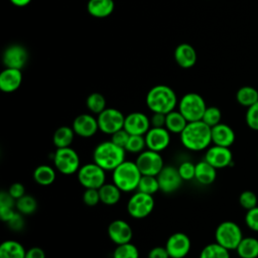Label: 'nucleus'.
<instances>
[{
  "label": "nucleus",
  "instance_id": "obj_1",
  "mask_svg": "<svg viewBox=\"0 0 258 258\" xmlns=\"http://www.w3.org/2000/svg\"><path fill=\"white\" fill-rule=\"evenodd\" d=\"M182 146L189 151H202L208 149L212 143V128L204 121L188 122L179 134Z\"/></svg>",
  "mask_w": 258,
  "mask_h": 258
},
{
  "label": "nucleus",
  "instance_id": "obj_2",
  "mask_svg": "<svg viewBox=\"0 0 258 258\" xmlns=\"http://www.w3.org/2000/svg\"><path fill=\"white\" fill-rule=\"evenodd\" d=\"M126 156V150L111 140L99 143L93 151V161L106 171H113Z\"/></svg>",
  "mask_w": 258,
  "mask_h": 258
},
{
  "label": "nucleus",
  "instance_id": "obj_3",
  "mask_svg": "<svg viewBox=\"0 0 258 258\" xmlns=\"http://www.w3.org/2000/svg\"><path fill=\"white\" fill-rule=\"evenodd\" d=\"M146 105L152 113L167 114L173 111L177 105V97L174 91L165 85L152 87L146 95Z\"/></svg>",
  "mask_w": 258,
  "mask_h": 258
},
{
  "label": "nucleus",
  "instance_id": "obj_4",
  "mask_svg": "<svg viewBox=\"0 0 258 258\" xmlns=\"http://www.w3.org/2000/svg\"><path fill=\"white\" fill-rule=\"evenodd\" d=\"M112 172V181L122 192L137 190L142 174L135 161L124 160Z\"/></svg>",
  "mask_w": 258,
  "mask_h": 258
},
{
  "label": "nucleus",
  "instance_id": "obj_5",
  "mask_svg": "<svg viewBox=\"0 0 258 258\" xmlns=\"http://www.w3.org/2000/svg\"><path fill=\"white\" fill-rule=\"evenodd\" d=\"M215 239L218 244L230 250H236L243 239V233L238 224L233 221H225L218 225L215 231Z\"/></svg>",
  "mask_w": 258,
  "mask_h": 258
},
{
  "label": "nucleus",
  "instance_id": "obj_6",
  "mask_svg": "<svg viewBox=\"0 0 258 258\" xmlns=\"http://www.w3.org/2000/svg\"><path fill=\"white\" fill-rule=\"evenodd\" d=\"M207 109L204 98L197 93H187L178 101V111L187 122L202 120Z\"/></svg>",
  "mask_w": 258,
  "mask_h": 258
},
{
  "label": "nucleus",
  "instance_id": "obj_7",
  "mask_svg": "<svg viewBox=\"0 0 258 258\" xmlns=\"http://www.w3.org/2000/svg\"><path fill=\"white\" fill-rule=\"evenodd\" d=\"M52 161L56 170L64 175L77 173L81 167L80 156L72 147L56 148L52 155Z\"/></svg>",
  "mask_w": 258,
  "mask_h": 258
},
{
  "label": "nucleus",
  "instance_id": "obj_8",
  "mask_svg": "<svg viewBox=\"0 0 258 258\" xmlns=\"http://www.w3.org/2000/svg\"><path fill=\"white\" fill-rule=\"evenodd\" d=\"M77 176L80 184L85 188L99 189L104 183H106V170L94 161L81 165L77 172Z\"/></svg>",
  "mask_w": 258,
  "mask_h": 258
},
{
  "label": "nucleus",
  "instance_id": "obj_9",
  "mask_svg": "<svg viewBox=\"0 0 258 258\" xmlns=\"http://www.w3.org/2000/svg\"><path fill=\"white\" fill-rule=\"evenodd\" d=\"M154 206L153 196L136 190L128 200L127 212L132 218L140 220L148 217L152 213Z\"/></svg>",
  "mask_w": 258,
  "mask_h": 258
},
{
  "label": "nucleus",
  "instance_id": "obj_10",
  "mask_svg": "<svg viewBox=\"0 0 258 258\" xmlns=\"http://www.w3.org/2000/svg\"><path fill=\"white\" fill-rule=\"evenodd\" d=\"M135 162L142 175L157 176V174L164 167V161L160 155V152L147 148L138 154Z\"/></svg>",
  "mask_w": 258,
  "mask_h": 258
},
{
  "label": "nucleus",
  "instance_id": "obj_11",
  "mask_svg": "<svg viewBox=\"0 0 258 258\" xmlns=\"http://www.w3.org/2000/svg\"><path fill=\"white\" fill-rule=\"evenodd\" d=\"M124 120L125 116L123 113L115 108H106L97 117L99 130L108 135H112L122 129L124 127Z\"/></svg>",
  "mask_w": 258,
  "mask_h": 258
},
{
  "label": "nucleus",
  "instance_id": "obj_12",
  "mask_svg": "<svg viewBox=\"0 0 258 258\" xmlns=\"http://www.w3.org/2000/svg\"><path fill=\"white\" fill-rule=\"evenodd\" d=\"M164 247L170 258H184L190 251L191 241L185 233L176 232L168 237Z\"/></svg>",
  "mask_w": 258,
  "mask_h": 258
},
{
  "label": "nucleus",
  "instance_id": "obj_13",
  "mask_svg": "<svg viewBox=\"0 0 258 258\" xmlns=\"http://www.w3.org/2000/svg\"><path fill=\"white\" fill-rule=\"evenodd\" d=\"M156 177L159 183V189L164 194L176 191L183 181L178 173L177 167L173 165H164Z\"/></svg>",
  "mask_w": 258,
  "mask_h": 258
},
{
  "label": "nucleus",
  "instance_id": "obj_14",
  "mask_svg": "<svg viewBox=\"0 0 258 258\" xmlns=\"http://www.w3.org/2000/svg\"><path fill=\"white\" fill-rule=\"evenodd\" d=\"M146 148L161 152L170 144V132L165 127H151L144 135Z\"/></svg>",
  "mask_w": 258,
  "mask_h": 258
},
{
  "label": "nucleus",
  "instance_id": "obj_15",
  "mask_svg": "<svg viewBox=\"0 0 258 258\" xmlns=\"http://www.w3.org/2000/svg\"><path fill=\"white\" fill-rule=\"evenodd\" d=\"M204 159L215 168L221 169L232 164L233 154L230 150V147H224L214 144L207 149Z\"/></svg>",
  "mask_w": 258,
  "mask_h": 258
},
{
  "label": "nucleus",
  "instance_id": "obj_16",
  "mask_svg": "<svg viewBox=\"0 0 258 258\" xmlns=\"http://www.w3.org/2000/svg\"><path fill=\"white\" fill-rule=\"evenodd\" d=\"M123 128L130 135H145L151 128L150 118L142 112H132L125 116Z\"/></svg>",
  "mask_w": 258,
  "mask_h": 258
},
{
  "label": "nucleus",
  "instance_id": "obj_17",
  "mask_svg": "<svg viewBox=\"0 0 258 258\" xmlns=\"http://www.w3.org/2000/svg\"><path fill=\"white\" fill-rule=\"evenodd\" d=\"M108 236L116 245L129 243L133 237V231L129 223L124 220L117 219L112 221L108 226Z\"/></svg>",
  "mask_w": 258,
  "mask_h": 258
},
{
  "label": "nucleus",
  "instance_id": "obj_18",
  "mask_svg": "<svg viewBox=\"0 0 258 258\" xmlns=\"http://www.w3.org/2000/svg\"><path fill=\"white\" fill-rule=\"evenodd\" d=\"M2 59L6 68L21 70L27 62L28 52L20 44H11L5 48Z\"/></svg>",
  "mask_w": 258,
  "mask_h": 258
},
{
  "label": "nucleus",
  "instance_id": "obj_19",
  "mask_svg": "<svg viewBox=\"0 0 258 258\" xmlns=\"http://www.w3.org/2000/svg\"><path fill=\"white\" fill-rule=\"evenodd\" d=\"M72 128L76 135L83 138L93 137L98 131H100L97 118L91 114L78 115L73 121Z\"/></svg>",
  "mask_w": 258,
  "mask_h": 258
},
{
  "label": "nucleus",
  "instance_id": "obj_20",
  "mask_svg": "<svg viewBox=\"0 0 258 258\" xmlns=\"http://www.w3.org/2000/svg\"><path fill=\"white\" fill-rule=\"evenodd\" d=\"M22 82L21 70L6 68L0 74V90L4 93L16 91Z\"/></svg>",
  "mask_w": 258,
  "mask_h": 258
},
{
  "label": "nucleus",
  "instance_id": "obj_21",
  "mask_svg": "<svg viewBox=\"0 0 258 258\" xmlns=\"http://www.w3.org/2000/svg\"><path fill=\"white\" fill-rule=\"evenodd\" d=\"M234 130L225 123H219L212 127V143L219 146L230 147L235 141Z\"/></svg>",
  "mask_w": 258,
  "mask_h": 258
},
{
  "label": "nucleus",
  "instance_id": "obj_22",
  "mask_svg": "<svg viewBox=\"0 0 258 258\" xmlns=\"http://www.w3.org/2000/svg\"><path fill=\"white\" fill-rule=\"evenodd\" d=\"M174 59L183 69H189L197 61L196 49L188 43H181L174 50Z\"/></svg>",
  "mask_w": 258,
  "mask_h": 258
},
{
  "label": "nucleus",
  "instance_id": "obj_23",
  "mask_svg": "<svg viewBox=\"0 0 258 258\" xmlns=\"http://www.w3.org/2000/svg\"><path fill=\"white\" fill-rule=\"evenodd\" d=\"M217 178V168L211 165L208 161L201 160L196 163L195 179L202 185H210Z\"/></svg>",
  "mask_w": 258,
  "mask_h": 258
},
{
  "label": "nucleus",
  "instance_id": "obj_24",
  "mask_svg": "<svg viewBox=\"0 0 258 258\" xmlns=\"http://www.w3.org/2000/svg\"><path fill=\"white\" fill-rule=\"evenodd\" d=\"M115 4L113 0H89L87 8L88 12L97 18L109 16L114 10Z\"/></svg>",
  "mask_w": 258,
  "mask_h": 258
},
{
  "label": "nucleus",
  "instance_id": "obj_25",
  "mask_svg": "<svg viewBox=\"0 0 258 258\" xmlns=\"http://www.w3.org/2000/svg\"><path fill=\"white\" fill-rule=\"evenodd\" d=\"M26 250L15 240H6L0 245V258H25Z\"/></svg>",
  "mask_w": 258,
  "mask_h": 258
},
{
  "label": "nucleus",
  "instance_id": "obj_26",
  "mask_svg": "<svg viewBox=\"0 0 258 258\" xmlns=\"http://www.w3.org/2000/svg\"><path fill=\"white\" fill-rule=\"evenodd\" d=\"M99 195L101 203L107 206H114L120 201L122 191L115 183L106 182L99 188Z\"/></svg>",
  "mask_w": 258,
  "mask_h": 258
},
{
  "label": "nucleus",
  "instance_id": "obj_27",
  "mask_svg": "<svg viewBox=\"0 0 258 258\" xmlns=\"http://www.w3.org/2000/svg\"><path fill=\"white\" fill-rule=\"evenodd\" d=\"M75 131L72 127L60 126L58 127L52 135V143L56 148L71 147L75 139Z\"/></svg>",
  "mask_w": 258,
  "mask_h": 258
},
{
  "label": "nucleus",
  "instance_id": "obj_28",
  "mask_svg": "<svg viewBox=\"0 0 258 258\" xmlns=\"http://www.w3.org/2000/svg\"><path fill=\"white\" fill-rule=\"evenodd\" d=\"M56 177V172L53 167L47 164L38 165L33 171L34 181L42 186L50 185L54 182Z\"/></svg>",
  "mask_w": 258,
  "mask_h": 258
},
{
  "label": "nucleus",
  "instance_id": "obj_29",
  "mask_svg": "<svg viewBox=\"0 0 258 258\" xmlns=\"http://www.w3.org/2000/svg\"><path fill=\"white\" fill-rule=\"evenodd\" d=\"M16 200L13 199L8 191L0 192V219L3 222H8L16 213Z\"/></svg>",
  "mask_w": 258,
  "mask_h": 258
},
{
  "label": "nucleus",
  "instance_id": "obj_30",
  "mask_svg": "<svg viewBox=\"0 0 258 258\" xmlns=\"http://www.w3.org/2000/svg\"><path fill=\"white\" fill-rule=\"evenodd\" d=\"M236 252L240 258H257L258 240L254 237H243Z\"/></svg>",
  "mask_w": 258,
  "mask_h": 258
},
{
  "label": "nucleus",
  "instance_id": "obj_31",
  "mask_svg": "<svg viewBox=\"0 0 258 258\" xmlns=\"http://www.w3.org/2000/svg\"><path fill=\"white\" fill-rule=\"evenodd\" d=\"M187 123L186 119L178 110H173L166 114L165 128L172 134H180Z\"/></svg>",
  "mask_w": 258,
  "mask_h": 258
},
{
  "label": "nucleus",
  "instance_id": "obj_32",
  "mask_svg": "<svg viewBox=\"0 0 258 258\" xmlns=\"http://www.w3.org/2000/svg\"><path fill=\"white\" fill-rule=\"evenodd\" d=\"M236 99L240 105L249 108L258 102V91L250 86L241 87L237 91Z\"/></svg>",
  "mask_w": 258,
  "mask_h": 258
},
{
  "label": "nucleus",
  "instance_id": "obj_33",
  "mask_svg": "<svg viewBox=\"0 0 258 258\" xmlns=\"http://www.w3.org/2000/svg\"><path fill=\"white\" fill-rule=\"evenodd\" d=\"M199 258H230V253L228 249L215 242L206 245L202 249Z\"/></svg>",
  "mask_w": 258,
  "mask_h": 258
},
{
  "label": "nucleus",
  "instance_id": "obj_34",
  "mask_svg": "<svg viewBox=\"0 0 258 258\" xmlns=\"http://www.w3.org/2000/svg\"><path fill=\"white\" fill-rule=\"evenodd\" d=\"M37 209L36 200L30 195H24L20 199L16 200V211L24 216L33 214Z\"/></svg>",
  "mask_w": 258,
  "mask_h": 258
},
{
  "label": "nucleus",
  "instance_id": "obj_35",
  "mask_svg": "<svg viewBox=\"0 0 258 258\" xmlns=\"http://www.w3.org/2000/svg\"><path fill=\"white\" fill-rule=\"evenodd\" d=\"M137 190L153 196L158 190H160L157 177L154 175H142L138 183Z\"/></svg>",
  "mask_w": 258,
  "mask_h": 258
},
{
  "label": "nucleus",
  "instance_id": "obj_36",
  "mask_svg": "<svg viewBox=\"0 0 258 258\" xmlns=\"http://www.w3.org/2000/svg\"><path fill=\"white\" fill-rule=\"evenodd\" d=\"M87 108L94 114L99 115L106 109V99L100 93H92L86 100Z\"/></svg>",
  "mask_w": 258,
  "mask_h": 258
},
{
  "label": "nucleus",
  "instance_id": "obj_37",
  "mask_svg": "<svg viewBox=\"0 0 258 258\" xmlns=\"http://www.w3.org/2000/svg\"><path fill=\"white\" fill-rule=\"evenodd\" d=\"M112 258H139V250L131 242L117 245L113 251Z\"/></svg>",
  "mask_w": 258,
  "mask_h": 258
},
{
  "label": "nucleus",
  "instance_id": "obj_38",
  "mask_svg": "<svg viewBox=\"0 0 258 258\" xmlns=\"http://www.w3.org/2000/svg\"><path fill=\"white\" fill-rule=\"evenodd\" d=\"M146 149V142L144 135H130L125 146L126 152L139 154Z\"/></svg>",
  "mask_w": 258,
  "mask_h": 258
},
{
  "label": "nucleus",
  "instance_id": "obj_39",
  "mask_svg": "<svg viewBox=\"0 0 258 258\" xmlns=\"http://www.w3.org/2000/svg\"><path fill=\"white\" fill-rule=\"evenodd\" d=\"M221 119H222L221 110L218 107L211 106V107H207L204 113V116L202 118V121H204L207 125H209L212 128L218 125L219 123H221Z\"/></svg>",
  "mask_w": 258,
  "mask_h": 258
},
{
  "label": "nucleus",
  "instance_id": "obj_40",
  "mask_svg": "<svg viewBox=\"0 0 258 258\" xmlns=\"http://www.w3.org/2000/svg\"><path fill=\"white\" fill-rule=\"evenodd\" d=\"M239 204L243 209H245L247 211L257 207L258 199H257L256 194L252 190L242 191L239 196Z\"/></svg>",
  "mask_w": 258,
  "mask_h": 258
},
{
  "label": "nucleus",
  "instance_id": "obj_41",
  "mask_svg": "<svg viewBox=\"0 0 258 258\" xmlns=\"http://www.w3.org/2000/svg\"><path fill=\"white\" fill-rule=\"evenodd\" d=\"M178 173L183 181H189L191 179H195V173H196V164L191 161L185 160L179 163L177 166Z\"/></svg>",
  "mask_w": 258,
  "mask_h": 258
},
{
  "label": "nucleus",
  "instance_id": "obj_42",
  "mask_svg": "<svg viewBox=\"0 0 258 258\" xmlns=\"http://www.w3.org/2000/svg\"><path fill=\"white\" fill-rule=\"evenodd\" d=\"M245 120L249 128L258 131V102L247 108Z\"/></svg>",
  "mask_w": 258,
  "mask_h": 258
},
{
  "label": "nucleus",
  "instance_id": "obj_43",
  "mask_svg": "<svg viewBox=\"0 0 258 258\" xmlns=\"http://www.w3.org/2000/svg\"><path fill=\"white\" fill-rule=\"evenodd\" d=\"M83 202L88 207H95L97 206L101 200L99 195V189L97 188H86L83 194Z\"/></svg>",
  "mask_w": 258,
  "mask_h": 258
},
{
  "label": "nucleus",
  "instance_id": "obj_44",
  "mask_svg": "<svg viewBox=\"0 0 258 258\" xmlns=\"http://www.w3.org/2000/svg\"><path fill=\"white\" fill-rule=\"evenodd\" d=\"M245 223L249 229L254 232H258V206L247 211Z\"/></svg>",
  "mask_w": 258,
  "mask_h": 258
},
{
  "label": "nucleus",
  "instance_id": "obj_45",
  "mask_svg": "<svg viewBox=\"0 0 258 258\" xmlns=\"http://www.w3.org/2000/svg\"><path fill=\"white\" fill-rule=\"evenodd\" d=\"M8 227L15 232H19L21 230H23L24 226H25V220H24V215H22L21 213L17 212L14 214V216L7 222Z\"/></svg>",
  "mask_w": 258,
  "mask_h": 258
},
{
  "label": "nucleus",
  "instance_id": "obj_46",
  "mask_svg": "<svg viewBox=\"0 0 258 258\" xmlns=\"http://www.w3.org/2000/svg\"><path fill=\"white\" fill-rule=\"evenodd\" d=\"M129 137H130V134L124 128H122L120 130H118L117 132L113 133L111 135V139L110 140L113 143H115L116 145H118V146H120V147L125 149V146L127 144V141H128Z\"/></svg>",
  "mask_w": 258,
  "mask_h": 258
},
{
  "label": "nucleus",
  "instance_id": "obj_47",
  "mask_svg": "<svg viewBox=\"0 0 258 258\" xmlns=\"http://www.w3.org/2000/svg\"><path fill=\"white\" fill-rule=\"evenodd\" d=\"M7 191L15 200H18L21 197H23L24 195H26L25 194V186L21 182H14V183H12L9 186Z\"/></svg>",
  "mask_w": 258,
  "mask_h": 258
},
{
  "label": "nucleus",
  "instance_id": "obj_48",
  "mask_svg": "<svg viewBox=\"0 0 258 258\" xmlns=\"http://www.w3.org/2000/svg\"><path fill=\"white\" fill-rule=\"evenodd\" d=\"M147 258H170L165 247L156 246L153 247L149 252Z\"/></svg>",
  "mask_w": 258,
  "mask_h": 258
},
{
  "label": "nucleus",
  "instance_id": "obj_49",
  "mask_svg": "<svg viewBox=\"0 0 258 258\" xmlns=\"http://www.w3.org/2000/svg\"><path fill=\"white\" fill-rule=\"evenodd\" d=\"M166 114L162 113H153L150 117L151 127H165Z\"/></svg>",
  "mask_w": 258,
  "mask_h": 258
},
{
  "label": "nucleus",
  "instance_id": "obj_50",
  "mask_svg": "<svg viewBox=\"0 0 258 258\" xmlns=\"http://www.w3.org/2000/svg\"><path fill=\"white\" fill-rule=\"evenodd\" d=\"M25 258H45V253L40 247H32L26 250Z\"/></svg>",
  "mask_w": 258,
  "mask_h": 258
},
{
  "label": "nucleus",
  "instance_id": "obj_51",
  "mask_svg": "<svg viewBox=\"0 0 258 258\" xmlns=\"http://www.w3.org/2000/svg\"><path fill=\"white\" fill-rule=\"evenodd\" d=\"M31 0H10V2L15 5V6H18V7H23V6H26L30 3Z\"/></svg>",
  "mask_w": 258,
  "mask_h": 258
},
{
  "label": "nucleus",
  "instance_id": "obj_52",
  "mask_svg": "<svg viewBox=\"0 0 258 258\" xmlns=\"http://www.w3.org/2000/svg\"><path fill=\"white\" fill-rule=\"evenodd\" d=\"M257 157H258V152H257Z\"/></svg>",
  "mask_w": 258,
  "mask_h": 258
}]
</instances>
